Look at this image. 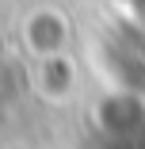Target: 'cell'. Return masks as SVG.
I'll use <instances>...</instances> for the list:
<instances>
[{"mask_svg":"<svg viewBox=\"0 0 145 149\" xmlns=\"http://www.w3.org/2000/svg\"><path fill=\"white\" fill-rule=\"evenodd\" d=\"M23 46L31 50L38 61L65 54V46H69V19L57 8H35L23 19Z\"/></svg>","mask_w":145,"mask_h":149,"instance_id":"cell-1","label":"cell"},{"mask_svg":"<svg viewBox=\"0 0 145 149\" xmlns=\"http://www.w3.org/2000/svg\"><path fill=\"white\" fill-rule=\"evenodd\" d=\"M35 88H38L46 100L65 103V100L73 96V88H76V65H73V57L57 54V57H46V61H38Z\"/></svg>","mask_w":145,"mask_h":149,"instance_id":"cell-2","label":"cell"}]
</instances>
